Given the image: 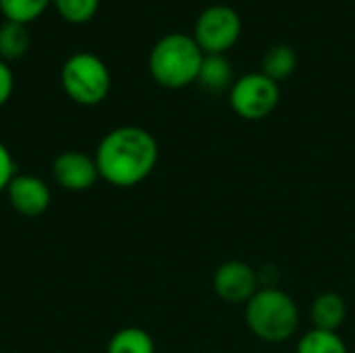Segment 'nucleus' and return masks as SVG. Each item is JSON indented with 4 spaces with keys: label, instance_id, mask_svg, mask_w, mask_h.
I'll list each match as a JSON object with an SVG mask.
<instances>
[{
    "label": "nucleus",
    "instance_id": "9d476101",
    "mask_svg": "<svg viewBox=\"0 0 355 353\" xmlns=\"http://www.w3.org/2000/svg\"><path fill=\"white\" fill-rule=\"evenodd\" d=\"M345 318H347V304L339 293L327 291L314 300V304H312L314 329L337 333V329L345 322Z\"/></svg>",
    "mask_w": 355,
    "mask_h": 353
},
{
    "label": "nucleus",
    "instance_id": "f03ea898",
    "mask_svg": "<svg viewBox=\"0 0 355 353\" xmlns=\"http://www.w3.org/2000/svg\"><path fill=\"white\" fill-rule=\"evenodd\" d=\"M204 56L206 54L193 35L168 33L154 44L148 67L156 83L168 89H179L198 81Z\"/></svg>",
    "mask_w": 355,
    "mask_h": 353
},
{
    "label": "nucleus",
    "instance_id": "dca6fc26",
    "mask_svg": "<svg viewBox=\"0 0 355 353\" xmlns=\"http://www.w3.org/2000/svg\"><path fill=\"white\" fill-rule=\"evenodd\" d=\"M50 0H0V10L6 17V21L23 23L37 19L46 8Z\"/></svg>",
    "mask_w": 355,
    "mask_h": 353
},
{
    "label": "nucleus",
    "instance_id": "ddd939ff",
    "mask_svg": "<svg viewBox=\"0 0 355 353\" xmlns=\"http://www.w3.org/2000/svg\"><path fill=\"white\" fill-rule=\"evenodd\" d=\"M29 29L23 23L4 21L0 25V58L2 60H17L29 48Z\"/></svg>",
    "mask_w": 355,
    "mask_h": 353
},
{
    "label": "nucleus",
    "instance_id": "6e6552de",
    "mask_svg": "<svg viewBox=\"0 0 355 353\" xmlns=\"http://www.w3.org/2000/svg\"><path fill=\"white\" fill-rule=\"evenodd\" d=\"M52 175L56 183L71 191L89 189L98 179V164L81 152H62L52 164Z\"/></svg>",
    "mask_w": 355,
    "mask_h": 353
},
{
    "label": "nucleus",
    "instance_id": "0eeeda50",
    "mask_svg": "<svg viewBox=\"0 0 355 353\" xmlns=\"http://www.w3.org/2000/svg\"><path fill=\"white\" fill-rule=\"evenodd\" d=\"M258 273L241 260H231L214 273V291L227 304H248L258 291Z\"/></svg>",
    "mask_w": 355,
    "mask_h": 353
},
{
    "label": "nucleus",
    "instance_id": "2eb2a0df",
    "mask_svg": "<svg viewBox=\"0 0 355 353\" xmlns=\"http://www.w3.org/2000/svg\"><path fill=\"white\" fill-rule=\"evenodd\" d=\"M297 353H349L345 341L333 333V331H320L312 329L306 333L300 343H297Z\"/></svg>",
    "mask_w": 355,
    "mask_h": 353
},
{
    "label": "nucleus",
    "instance_id": "1a4fd4ad",
    "mask_svg": "<svg viewBox=\"0 0 355 353\" xmlns=\"http://www.w3.org/2000/svg\"><path fill=\"white\" fill-rule=\"evenodd\" d=\"M6 191H8V200L12 208L23 216H29V218L40 216L50 206V189L37 177H29V175L15 177L10 185L6 187Z\"/></svg>",
    "mask_w": 355,
    "mask_h": 353
},
{
    "label": "nucleus",
    "instance_id": "9b49d317",
    "mask_svg": "<svg viewBox=\"0 0 355 353\" xmlns=\"http://www.w3.org/2000/svg\"><path fill=\"white\" fill-rule=\"evenodd\" d=\"M198 81L202 83V87H206L208 92H214V94L227 89L229 85H233L231 83L233 71H231L229 60L223 54H206L200 75H198Z\"/></svg>",
    "mask_w": 355,
    "mask_h": 353
},
{
    "label": "nucleus",
    "instance_id": "7ed1b4c3",
    "mask_svg": "<svg viewBox=\"0 0 355 353\" xmlns=\"http://www.w3.org/2000/svg\"><path fill=\"white\" fill-rule=\"evenodd\" d=\"M245 322L250 331L266 343L291 339L300 327V310L291 295L277 287L258 289L245 304Z\"/></svg>",
    "mask_w": 355,
    "mask_h": 353
},
{
    "label": "nucleus",
    "instance_id": "423d86ee",
    "mask_svg": "<svg viewBox=\"0 0 355 353\" xmlns=\"http://www.w3.org/2000/svg\"><path fill=\"white\" fill-rule=\"evenodd\" d=\"M241 35V17L227 4H214L200 12L193 40L204 54H225L231 50Z\"/></svg>",
    "mask_w": 355,
    "mask_h": 353
},
{
    "label": "nucleus",
    "instance_id": "f3484780",
    "mask_svg": "<svg viewBox=\"0 0 355 353\" xmlns=\"http://www.w3.org/2000/svg\"><path fill=\"white\" fill-rule=\"evenodd\" d=\"M54 6L69 23H87L100 6V0H54Z\"/></svg>",
    "mask_w": 355,
    "mask_h": 353
},
{
    "label": "nucleus",
    "instance_id": "4468645a",
    "mask_svg": "<svg viewBox=\"0 0 355 353\" xmlns=\"http://www.w3.org/2000/svg\"><path fill=\"white\" fill-rule=\"evenodd\" d=\"M108 353H154V341L144 329L129 327L110 339Z\"/></svg>",
    "mask_w": 355,
    "mask_h": 353
},
{
    "label": "nucleus",
    "instance_id": "f257e3e1",
    "mask_svg": "<svg viewBox=\"0 0 355 353\" xmlns=\"http://www.w3.org/2000/svg\"><path fill=\"white\" fill-rule=\"evenodd\" d=\"M158 162V144L141 127H119L98 146L96 164L100 177L116 187L141 183Z\"/></svg>",
    "mask_w": 355,
    "mask_h": 353
},
{
    "label": "nucleus",
    "instance_id": "6ab92c4d",
    "mask_svg": "<svg viewBox=\"0 0 355 353\" xmlns=\"http://www.w3.org/2000/svg\"><path fill=\"white\" fill-rule=\"evenodd\" d=\"M12 85H15L12 71H10V67L6 64V60H2V58H0V106L10 98V94H12Z\"/></svg>",
    "mask_w": 355,
    "mask_h": 353
},
{
    "label": "nucleus",
    "instance_id": "a211bd4d",
    "mask_svg": "<svg viewBox=\"0 0 355 353\" xmlns=\"http://www.w3.org/2000/svg\"><path fill=\"white\" fill-rule=\"evenodd\" d=\"M12 179H15V162H12V156L4 148V144H0V191L6 189Z\"/></svg>",
    "mask_w": 355,
    "mask_h": 353
},
{
    "label": "nucleus",
    "instance_id": "f8f14e48",
    "mask_svg": "<svg viewBox=\"0 0 355 353\" xmlns=\"http://www.w3.org/2000/svg\"><path fill=\"white\" fill-rule=\"evenodd\" d=\"M295 67H297V56H295L293 48H289L285 44L272 46L264 54V60H262V73L277 83L283 79H289L293 75Z\"/></svg>",
    "mask_w": 355,
    "mask_h": 353
},
{
    "label": "nucleus",
    "instance_id": "39448f33",
    "mask_svg": "<svg viewBox=\"0 0 355 353\" xmlns=\"http://www.w3.org/2000/svg\"><path fill=\"white\" fill-rule=\"evenodd\" d=\"M281 100L279 83L264 73H248L239 77L229 92V102L235 114L245 121H262L275 112Z\"/></svg>",
    "mask_w": 355,
    "mask_h": 353
},
{
    "label": "nucleus",
    "instance_id": "20e7f679",
    "mask_svg": "<svg viewBox=\"0 0 355 353\" xmlns=\"http://www.w3.org/2000/svg\"><path fill=\"white\" fill-rule=\"evenodd\" d=\"M60 81L71 100L83 106H94L108 96L110 73L104 60L92 52H77L62 64Z\"/></svg>",
    "mask_w": 355,
    "mask_h": 353
}]
</instances>
